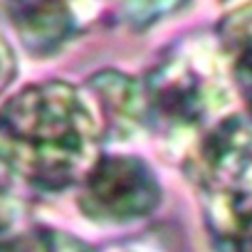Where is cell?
Returning <instances> with one entry per match:
<instances>
[{"instance_id":"1","label":"cell","mask_w":252,"mask_h":252,"mask_svg":"<svg viewBox=\"0 0 252 252\" xmlns=\"http://www.w3.org/2000/svg\"><path fill=\"white\" fill-rule=\"evenodd\" d=\"M101 124L82 92L42 82L0 109V168L40 190H62L96 161Z\"/></svg>"},{"instance_id":"2","label":"cell","mask_w":252,"mask_h":252,"mask_svg":"<svg viewBox=\"0 0 252 252\" xmlns=\"http://www.w3.org/2000/svg\"><path fill=\"white\" fill-rule=\"evenodd\" d=\"M161 186L154 171L136 156L96 158L82 176L79 208L101 225L134 222L156 210Z\"/></svg>"},{"instance_id":"3","label":"cell","mask_w":252,"mask_h":252,"mask_svg":"<svg viewBox=\"0 0 252 252\" xmlns=\"http://www.w3.org/2000/svg\"><path fill=\"white\" fill-rule=\"evenodd\" d=\"M144 101L146 111L168 129L200 126L213 109L210 82L186 57L166 60L149 74Z\"/></svg>"},{"instance_id":"4","label":"cell","mask_w":252,"mask_h":252,"mask_svg":"<svg viewBox=\"0 0 252 252\" xmlns=\"http://www.w3.org/2000/svg\"><path fill=\"white\" fill-rule=\"evenodd\" d=\"M200 166L208 190L252 195V116H230L215 124L200 146Z\"/></svg>"},{"instance_id":"5","label":"cell","mask_w":252,"mask_h":252,"mask_svg":"<svg viewBox=\"0 0 252 252\" xmlns=\"http://www.w3.org/2000/svg\"><path fill=\"white\" fill-rule=\"evenodd\" d=\"M8 15L28 52L37 57L55 55L74 30L64 0H8Z\"/></svg>"},{"instance_id":"6","label":"cell","mask_w":252,"mask_h":252,"mask_svg":"<svg viewBox=\"0 0 252 252\" xmlns=\"http://www.w3.org/2000/svg\"><path fill=\"white\" fill-rule=\"evenodd\" d=\"M205 222L215 252H252V195L210 190Z\"/></svg>"},{"instance_id":"7","label":"cell","mask_w":252,"mask_h":252,"mask_svg":"<svg viewBox=\"0 0 252 252\" xmlns=\"http://www.w3.org/2000/svg\"><path fill=\"white\" fill-rule=\"evenodd\" d=\"M218 37L235 87L252 106V3L227 13L218 25Z\"/></svg>"},{"instance_id":"8","label":"cell","mask_w":252,"mask_h":252,"mask_svg":"<svg viewBox=\"0 0 252 252\" xmlns=\"http://www.w3.org/2000/svg\"><path fill=\"white\" fill-rule=\"evenodd\" d=\"M92 89L96 92L109 124L114 121V126L124 124L126 129H131L136 121L144 119L146 111L144 92L129 77H121L116 72H104L92 79Z\"/></svg>"},{"instance_id":"9","label":"cell","mask_w":252,"mask_h":252,"mask_svg":"<svg viewBox=\"0 0 252 252\" xmlns=\"http://www.w3.org/2000/svg\"><path fill=\"white\" fill-rule=\"evenodd\" d=\"M0 252H92L79 237L52 227H35L0 240Z\"/></svg>"},{"instance_id":"10","label":"cell","mask_w":252,"mask_h":252,"mask_svg":"<svg viewBox=\"0 0 252 252\" xmlns=\"http://www.w3.org/2000/svg\"><path fill=\"white\" fill-rule=\"evenodd\" d=\"M186 3L188 0H119V13L129 25L146 28L178 13Z\"/></svg>"},{"instance_id":"11","label":"cell","mask_w":252,"mask_h":252,"mask_svg":"<svg viewBox=\"0 0 252 252\" xmlns=\"http://www.w3.org/2000/svg\"><path fill=\"white\" fill-rule=\"evenodd\" d=\"M13 72H15V57H13V50H10L8 40L3 37V32H0V92L8 87Z\"/></svg>"},{"instance_id":"12","label":"cell","mask_w":252,"mask_h":252,"mask_svg":"<svg viewBox=\"0 0 252 252\" xmlns=\"http://www.w3.org/2000/svg\"><path fill=\"white\" fill-rule=\"evenodd\" d=\"M106 252H156V250H151L146 245H121V247H111Z\"/></svg>"}]
</instances>
